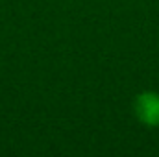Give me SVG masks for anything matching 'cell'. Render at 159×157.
Segmentation results:
<instances>
[{
    "mask_svg": "<svg viewBox=\"0 0 159 157\" xmlns=\"http://www.w3.org/2000/svg\"><path fill=\"white\" fill-rule=\"evenodd\" d=\"M135 115L143 124H146L150 128H157L159 126V94H156V92H141L135 98Z\"/></svg>",
    "mask_w": 159,
    "mask_h": 157,
    "instance_id": "obj_1",
    "label": "cell"
}]
</instances>
